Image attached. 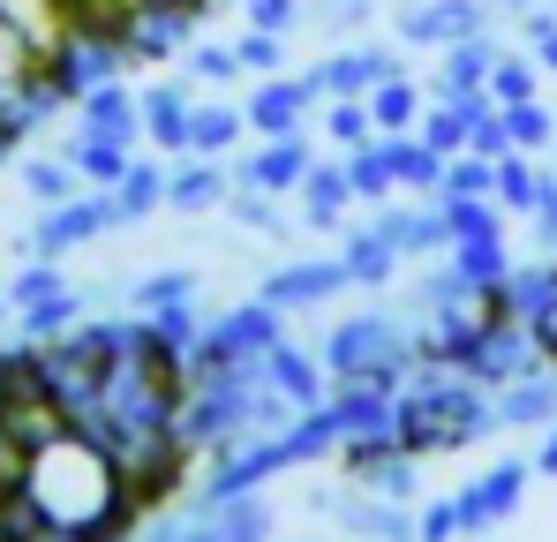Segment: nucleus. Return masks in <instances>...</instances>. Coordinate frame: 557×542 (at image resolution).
<instances>
[{
    "instance_id": "nucleus-15",
    "label": "nucleus",
    "mask_w": 557,
    "mask_h": 542,
    "mask_svg": "<svg viewBox=\"0 0 557 542\" xmlns=\"http://www.w3.org/2000/svg\"><path fill=\"white\" fill-rule=\"evenodd\" d=\"M339 264L355 279V294H392V286L407 279V249L370 219V226H347V234H339Z\"/></svg>"
},
{
    "instance_id": "nucleus-30",
    "label": "nucleus",
    "mask_w": 557,
    "mask_h": 542,
    "mask_svg": "<svg viewBox=\"0 0 557 542\" xmlns=\"http://www.w3.org/2000/svg\"><path fill=\"white\" fill-rule=\"evenodd\" d=\"M550 174H557V167H550V159H535V151H505V159H497V204L512 211V226L543 204Z\"/></svg>"
},
{
    "instance_id": "nucleus-9",
    "label": "nucleus",
    "mask_w": 557,
    "mask_h": 542,
    "mask_svg": "<svg viewBox=\"0 0 557 542\" xmlns=\"http://www.w3.org/2000/svg\"><path fill=\"white\" fill-rule=\"evenodd\" d=\"M399 69H414L407 61V46H370V38H339L332 53H317L301 76L317 84V98H370L384 76H399Z\"/></svg>"
},
{
    "instance_id": "nucleus-19",
    "label": "nucleus",
    "mask_w": 557,
    "mask_h": 542,
    "mask_svg": "<svg viewBox=\"0 0 557 542\" xmlns=\"http://www.w3.org/2000/svg\"><path fill=\"white\" fill-rule=\"evenodd\" d=\"M264 377H272L294 407H324V399H332V384H339V377H332V361H324V347H301L294 332L264 355Z\"/></svg>"
},
{
    "instance_id": "nucleus-4",
    "label": "nucleus",
    "mask_w": 557,
    "mask_h": 542,
    "mask_svg": "<svg viewBox=\"0 0 557 542\" xmlns=\"http://www.w3.org/2000/svg\"><path fill=\"white\" fill-rule=\"evenodd\" d=\"M286 332H294V317L278 301H264V294H249L234 309H211V324H203V340L188 355V377L196 369H226V361H264Z\"/></svg>"
},
{
    "instance_id": "nucleus-3",
    "label": "nucleus",
    "mask_w": 557,
    "mask_h": 542,
    "mask_svg": "<svg viewBox=\"0 0 557 542\" xmlns=\"http://www.w3.org/2000/svg\"><path fill=\"white\" fill-rule=\"evenodd\" d=\"M61 106H69V98H61V84L46 76V61H38V53L23 46V30L0 15V144L23 151Z\"/></svg>"
},
{
    "instance_id": "nucleus-49",
    "label": "nucleus",
    "mask_w": 557,
    "mask_h": 542,
    "mask_svg": "<svg viewBox=\"0 0 557 542\" xmlns=\"http://www.w3.org/2000/svg\"><path fill=\"white\" fill-rule=\"evenodd\" d=\"M15 324V301H8V279H0V332Z\"/></svg>"
},
{
    "instance_id": "nucleus-39",
    "label": "nucleus",
    "mask_w": 557,
    "mask_h": 542,
    "mask_svg": "<svg viewBox=\"0 0 557 542\" xmlns=\"http://www.w3.org/2000/svg\"><path fill=\"white\" fill-rule=\"evenodd\" d=\"M234 53H242V76H286L294 69V38L286 30H234Z\"/></svg>"
},
{
    "instance_id": "nucleus-36",
    "label": "nucleus",
    "mask_w": 557,
    "mask_h": 542,
    "mask_svg": "<svg viewBox=\"0 0 557 542\" xmlns=\"http://www.w3.org/2000/svg\"><path fill=\"white\" fill-rule=\"evenodd\" d=\"M182 84H196V90H226V84H242V53H234V38H196L182 61Z\"/></svg>"
},
{
    "instance_id": "nucleus-27",
    "label": "nucleus",
    "mask_w": 557,
    "mask_h": 542,
    "mask_svg": "<svg viewBox=\"0 0 557 542\" xmlns=\"http://www.w3.org/2000/svg\"><path fill=\"white\" fill-rule=\"evenodd\" d=\"M61 151H69V167L84 174V188H121V174L136 167V151H128V144L91 136V128H76V121H69V144H61Z\"/></svg>"
},
{
    "instance_id": "nucleus-28",
    "label": "nucleus",
    "mask_w": 557,
    "mask_h": 542,
    "mask_svg": "<svg viewBox=\"0 0 557 542\" xmlns=\"http://www.w3.org/2000/svg\"><path fill=\"white\" fill-rule=\"evenodd\" d=\"M512 226H490V234H467V242H453V264H460L467 286H482V294H497L505 279H512V242H505Z\"/></svg>"
},
{
    "instance_id": "nucleus-42",
    "label": "nucleus",
    "mask_w": 557,
    "mask_h": 542,
    "mask_svg": "<svg viewBox=\"0 0 557 542\" xmlns=\"http://www.w3.org/2000/svg\"><path fill=\"white\" fill-rule=\"evenodd\" d=\"M249 30H286V38H301L309 30V0H226Z\"/></svg>"
},
{
    "instance_id": "nucleus-16",
    "label": "nucleus",
    "mask_w": 557,
    "mask_h": 542,
    "mask_svg": "<svg viewBox=\"0 0 557 542\" xmlns=\"http://www.w3.org/2000/svg\"><path fill=\"white\" fill-rule=\"evenodd\" d=\"M69 113H76V128H91V136H113V144H128V151H144V90L128 84V76H113V84L84 90Z\"/></svg>"
},
{
    "instance_id": "nucleus-13",
    "label": "nucleus",
    "mask_w": 557,
    "mask_h": 542,
    "mask_svg": "<svg viewBox=\"0 0 557 542\" xmlns=\"http://www.w3.org/2000/svg\"><path fill=\"white\" fill-rule=\"evenodd\" d=\"M294 204H301V234H324V242H339V234L355 226L362 196H355V181H347V167H339V151L309 167V181L294 188Z\"/></svg>"
},
{
    "instance_id": "nucleus-46",
    "label": "nucleus",
    "mask_w": 557,
    "mask_h": 542,
    "mask_svg": "<svg viewBox=\"0 0 557 542\" xmlns=\"http://www.w3.org/2000/svg\"><path fill=\"white\" fill-rule=\"evenodd\" d=\"M84 23H98V30H128V15L144 8V0H69Z\"/></svg>"
},
{
    "instance_id": "nucleus-48",
    "label": "nucleus",
    "mask_w": 557,
    "mask_h": 542,
    "mask_svg": "<svg viewBox=\"0 0 557 542\" xmlns=\"http://www.w3.org/2000/svg\"><path fill=\"white\" fill-rule=\"evenodd\" d=\"M0 542H23V528H15V513H8V497H0Z\"/></svg>"
},
{
    "instance_id": "nucleus-7",
    "label": "nucleus",
    "mask_w": 557,
    "mask_h": 542,
    "mask_svg": "<svg viewBox=\"0 0 557 542\" xmlns=\"http://www.w3.org/2000/svg\"><path fill=\"white\" fill-rule=\"evenodd\" d=\"M445 361H460L474 384H490V392H505V384H520L528 369H543V340H535V324H520L512 309H497L474 340H467L460 355H445Z\"/></svg>"
},
{
    "instance_id": "nucleus-21",
    "label": "nucleus",
    "mask_w": 557,
    "mask_h": 542,
    "mask_svg": "<svg viewBox=\"0 0 557 542\" xmlns=\"http://www.w3.org/2000/svg\"><path fill=\"white\" fill-rule=\"evenodd\" d=\"M242 144H249V113H242V98H196V113H188V159H242Z\"/></svg>"
},
{
    "instance_id": "nucleus-35",
    "label": "nucleus",
    "mask_w": 557,
    "mask_h": 542,
    "mask_svg": "<svg viewBox=\"0 0 557 542\" xmlns=\"http://www.w3.org/2000/svg\"><path fill=\"white\" fill-rule=\"evenodd\" d=\"M392 144V174H399V196H445V159L422 144V136H384Z\"/></svg>"
},
{
    "instance_id": "nucleus-25",
    "label": "nucleus",
    "mask_w": 557,
    "mask_h": 542,
    "mask_svg": "<svg viewBox=\"0 0 557 542\" xmlns=\"http://www.w3.org/2000/svg\"><path fill=\"white\" fill-rule=\"evenodd\" d=\"M422 113H430V84H422L414 69H399V76H384V84L370 90L376 136H414V128H422Z\"/></svg>"
},
{
    "instance_id": "nucleus-45",
    "label": "nucleus",
    "mask_w": 557,
    "mask_h": 542,
    "mask_svg": "<svg viewBox=\"0 0 557 542\" xmlns=\"http://www.w3.org/2000/svg\"><path fill=\"white\" fill-rule=\"evenodd\" d=\"M520 226L535 234V249H543V257H557V174H550V188H543V204H535Z\"/></svg>"
},
{
    "instance_id": "nucleus-12",
    "label": "nucleus",
    "mask_w": 557,
    "mask_h": 542,
    "mask_svg": "<svg viewBox=\"0 0 557 542\" xmlns=\"http://www.w3.org/2000/svg\"><path fill=\"white\" fill-rule=\"evenodd\" d=\"M309 167H317V128H301V136H249L242 159H234V181L272 188V196H294V188L309 181Z\"/></svg>"
},
{
    "instance_id": "nucleus-17",
    "label": "nucleus",
    "mask_w": 557,
    "mask_h": 542,
    "mask_svg": "<svg viewBox=\"0 0 557 542\" xmlns=\"http://www.w3.org/2000/svg\"><path fill=\"white\" fill-rule=\"evenodd\" d=\"M497 30H474V38H460V46H437L430 53V69H422V84H430V98H467V90H490V61H497Z\"/></svg>"
},
{
    "instance_id": "nucleus-40",
    "label": "nucleus",
    "mask_w": 557,
    "mask_h": 542,
    "mask_svg": "<svg viewBox=\"0 0 557 542\" xmlns=\"http://www.w3.org/2000/svg\"><path fill=\"white\" fill-rule=\"evenodd\" d=\"M505 128H512V151H535V159H550V151H557V106H543V98L505 106Z\"/></svg>"
},
{
    "instance_id": "nucleus-41",
    "label": "nucleus",
    "mask_w": 557,
    "mask_h": 542,
    "mask_svg": "<svg viewBox=\"0 0 557 542\" xmlns=\"http://www.w3.org/2000/svg\"><path fill=\"white\" fill-rule=\"evenodd\" d=\"M91 309H84V294L76 286H61L53 301H38V309H23L15 317V340H53V332H69V324H84Z\"/></svg>"
},
{
    "instance_id": "nucleus-6",
    "label": "nucleus",
    "mask_w": 557,
    "mask_h": 542,
    "mask_svg": "<svg viewBox=\"0 0 557 542\" xmlns=\"http://www.w3.org/2000/svg\"><path fill=\"white\" fill-rule=\"evenodd\" d=\"M121 226V204H113V188H76L69 204H38V226L23 234V257H69V249H91L98 234H113Z\"/></svg>"
},
{
    "instance_id": "nucleus-1",
    "label": "nucleus",
    "mask_w": 557,
    "mask_h": 542,
    "mask_svg": "<svg viewBox=\"0 0 557 542\" xmlns=\"http://www.w3.org/2000/svg\"><path fill=\"white\" fill-rule=\"evenodd\" d=\"M8 513L23 535H61V542H128L151 513L121 467V452L91 438L84 422H61L23 445Z\"/></svg>"
},
{
    "instance_id": "nucleus-34",
    "label": "nucleus",
    "mask_w": 557,
    "mask_h": 542,
    "mask_svg": "<svg viewBox=\"0 0 557 542\" xmlns=\"http://www.w3.org/2000/svg\"><path fill=\"white\" fill-rule=\"evenodd\" d=\"M15 181L30 188V204H69L84 188V174L69 167V151H23L15 159Z\"/></svg>"
},
{
    "instance_id": "nucleus-24",
    "label": "nucleus",
    "mask_w": 557,
    "mask_h": 542,
    "mask_svg": "<svg viewBox=\"0 0 557 542\" xmlns=\"http://www.w3.org/2000/svg\"><path fill=\"white\" fill-rule=\"evenodd\" d=\"M550 422H557V361H543L497 392V430H550Z\"/></svg>"
},
{
    "instance_id": "nucleus-14",
    "label": "nucleus",
    "mask_w": 557,
    "mask_h": 542,
    "mask_svg": "<svg viewBox=\"0 0 557 542\" xmlns=\"http://www.w3.org/2000/svg\"><path fill=\"white\" fill-rule=\"evenodd\" d=\"M376 226L407 249V264H430V257H453V226H445V204L437 196H392L384 211H370Z\"/></svg>"
},
{
    "instance_id": "nucleus-8",
    "label": "nucleus",
    "mask_w": 557,
    "mask_h": 542,
    "mask_svg": "<svg viewBox=\"0 0 557 542\" xmlns=\"http://www.w3.org/2000/svg\"><path fill=\"white\" fill-rule=\"evenodd\" d=\"M474 30H497V8H490V0H399V8H392V38H399L407 53L460 46Z\"/></svg>"
},
{
    "instance_id": "nucleus-47",
    "label": "nucleus",
    "mask_w": 557,
    "mask_h": 542,
    "mask_svg": "<svg viewBox=\"0 0 557 542\" xmlns=\"http://www.w3.org/2000/svg\"><path fill=\"white\" fill-rule=\"evenodd\" d=\"M528 459H535L543 482H557V422H550V430H535V452H528Z\"/></svg>"
},
{
    "instance_id": "nucleus-20",
    "label": "nucleus",
    "mask_w": 557,
    "mask_h": 542,
    "mask_svg": "<svg viewBox=\"0 0 557 542\" xmlns=\"http://www.w3.org/2000/svg\"><path fill=\"white\" fill-rule=\"evenodd\" d=\"M226 196H234V159H174L166 167V211H226Z\"/></svg>"
},
{
    "instance_id": "nucleus-10",
    "label": "nucleus",
    "mask_w": 557,
    "mask_h": 542,
    "mask_svg": "<svg viewBox=\"0 0 557 542\" xmlns=\"http://www.w3.org/2000/svg\"><path fill=\"white\" fill-rule=\"evenodd\" d=\"M257 294L278 301L286 317H317V309H332L339 294H355V279L339 264V249H324V257H286V264H272L257 279Z\"/></svg>"
},
{
    "instance_id": "nucleus-22",
    "label": "nucleus",
    "mask_w": 557,
    "mask_h": 542,
    "mask_svg": "<svg viewBox=\"0 0 557 542\" xmlns=\"http://www.w3.org/2000/svg\"><path fill=\"white\" fill-rule=\"evenodd\" d=\"M0 15L23 30V46H30L46 69H53V53H61V46L84 30V15H76L69 0H0Z\"/></svg>"
},
{
    "instance_id": "nucleus-52",
    "label": "nucleus",
    "mask_w": 557,
    "mask_h": 542,
    "mask_svg": "<svg viewBox=\"0 0 557 542\" xmlns=\"http://www.w3.org/2000/svg\"><path fill=\"white\" fill-rule=\"evenodd\" d=\"M182 8H226V0H182Z\"/></svg>"
},
{
    "instance_id": "nucleus-32",
    "label": "nucleus",
    "mask_w": 557,
    "mask_h": 542,
    "mask_svg": "<svg viewBox=\"0 0 557 542\" xmlns=\"http://www.w3.org/2000/svg\"><path fill=\"white\" fill-rule=\"evenodd\" d=\"M355 482H362V490H376V497H392V505H422V452H407V445L376 452Z\"/></svg>"
},
{
    "instance_id": "nucleus-33",
    "label": "nucleus",
    "mask_w": 557,
    "mask_h": 542,
    "mask_svg": "<svg viewBox=\"0 0 557 542\" xmlns=\"http://www.w3.org/2000/svg\"><path fill=\"white\" fill-rule=\"evenodd\" d=\"M543 61L528 53V46H497V61H490V98L497 106H528V98H543Z\"/></svg>"
},
{
    "instance_id": "nucleus-29",
    "label": "nucleus",
    "mask_w": 557,
    "mask_h": 542,
    "mask_svg": "<svg viewBox=\"0 0 557 542\" xmlns=\"http://www.w3.org/2000/svg\"><path fill=\"white\" fill-rule=\"evenodd\" d=\"M166 167H174V159H159V151H136V167L121 174V188H113V204H121V226H144V219H159V211H166Z\"/></svg>"
},
{
    "instance_id": "nucleus-5",
    "label": "nucleus",
    "mask_w": 557,
    "mask_h": 542,
    "mask_svg": "<svg viewBox=\"0 0 557 542\" xmlns=\"http://www.w3.org/2000/svg\"><path fill=\"white\" fill-rule=\"evenodd\" d=\"M543 475H535V459L528 452H497L482 475H467L460 490V520H467V542H482V535H497V528H512L520 513H528V490H535Z\"/></svg>"
},
{
    "instance_id": "nucleus-31",
    "label": "nucleus",
    "mask_w": 557,
    "mask_h": 542,
    "mask_svg": "<svg viewBox=\"0 0 557 542\" xmlns=\"http://www.w3.org/2000/svg\"><path fill=\"white\" fill-rule=\"evenodd\" d=\"M339 167H347V181H355L362 211H384V204L399 196V174H392V144H384V136L355 144V151H339Z\"/></svg>"
},
{
    "instance_id": "nucleus-26",
    "label": "nucleus",
    "mask_w": 557,
    "mask_h": 542,
    "mask_svg": "<svg viewBox=\"0 0 557 542\" xmlns=\"http://www.w3.org/2000/svg\"><path fill=\"white\" fill-rule=\"evenodd\" d=\"M497 301L520 317V324H550L557 317V257H535V264H512V279L497 286Z\"/></svg>"
},
{
    "instance_id": "nucleus-43",
    "label": "nucleus",
    "mask_w": 557,
    "mask_h": 542,
    "mask_svg": "<svg viewBox=\"0 0 557 542\" xmlns=\"http://www.w3.org/2000/svg\"><path fill=\"white\" fill-rule=\"evenodd\" d=\"M414 535L422 542H467L460 497H453V490H445V497H422V505H414Z\"/></svg>"
},
{
    "instance_id": "nucleus-44",
    "label": "nucleus",
    "mask_w": 557,
    "mask_h": 542,
    "mask_svg": "<svg viewBox=\"0 0 557 542\" xmlns=\"http://www.w3.org/2000/svg\"><path fill=\"white\" fill-rule=\"evenodd\" d=\"M445 196H497V159H482V151L445 159Z\"/></svg>"
},
{
    "instance_id": "nucleus-53",
    "label": "nucleus",
    "mask_w": 557,
    "mask_h": 542,
    "mask_svg": "<svg viewBox=\"0 0 557 542\" xmlns=\"http://www.w3.org/2000/svg\"><path fill=\"white\" fill-rule=\"evenodd\" d=\"M550 167H557V151H550Z\"/></svg>"
},
{
    "instance_id": "nucleus-51",
    "label": "nucleus",
    "mask_w": 557,
    "mask_h": 542,
    "mask_svg": "<svg viewBox=\"0 0 557 542\" xmlns=\"http://www.w3.org/2000/svg\"><path fill=\"white\" fill-rule=\"evenodd\" d=\"M272 542H324V535H317V528H309V535H272Z\"/></svg>"
},
{
    "instance_id": "nucleus-18",
    "label": "nucleus",
    "mask_w": 557,
    "mask_h": 542,
    "mask_svg": "<svg viewBox=\"0 0 557 542\" xmlns=\"http://www.w3.org/2000/svg\"><path fill=\"white\" fill-rule=\"evenodd\" d=\"M188 113H196V90L182 84V69L159 76V84H144V151L188 159Z\"/></svg>"
},
{
    "instance_id": "nucleus-37",
    "label": "nucleus",
    "mask_w": 557,
    "mask_h": 542,
    "mask_svg": "<svg viewBox=\"0 0 557 542\" xmlns=\"http://www.w3.org/2000/svg\"><path fill=\"white\" fill-rule=\"evenodd\" d=\"M196 294H203V279L182 271V264H166V271H144V279L128 286V309H136V317H159V309H174V301H196Z\"/></svg>"
},
{
    "instance_id": "nucleus-38",
    "label": "nucleus",
    "mask_w": 557,
    "mask_h": 542,
    "mask_svg": "<svg viewBox=\"0 0 557 542\" xmlns=\"http://www.w3.org/2000/svg\"><path fill=\"white\" fill-rule=\"evenodd\" d=\"M317 136H324L332 151H355V144H370V136H376L370 98H324V106H317Z\"/></svg>"
},
{
    "instance_id": "nucleus-50",
    "label": "nucleus",
    "mask_w": 557,
    "mask_h": 542,
    "mask_svg": "<svg viewBox=\"0 0 557 542\" xmlns=\"http://www.w3.org/2000/svg\"><path fill=\"white\" fill-rule=\"evenodd\" d=\"M490 8H497V15H520V8H535V0H490Z\"/></svg>"
},
{
    "instance_id": "nucleus-23",
    "label": "nucleus",
    "mask_w": 557,
    "mask_h": 542,
    "mask_svg": "<svg viewBox=\"0 0 557 542\" xmlns=\"http://www.w3.org/2000/svg\"><path fill=\"white\" fill-rule=\"evenodd\" d=\"M196 513L211 520V535H219V542H272L278 535L272 490H234V497H211V505H196Z\"/></svg>"
},
{
    "instance_id": "nucleus-2",
    "label": "nucleus",
    "mask_w": 557,
    "mask_h": 542,
    "mask_svg": "<svg viewBox=\"0 0 557 542\" xmlns=\"http://www.w3.org/2000/svg\"><path fill=\"white\" fill-rule=\"evenodd\" d=\"M399 445L422 452V459H445V452H467L482 438H497V392L474 384L460 361L422 355L407 369V392H399V415H392Z\"/></svg>"
},
{
    "instance_id": "nucleus-11",
    "label": "nucleus",
    "mask_w": 557,
    "mask_h": 542,
    "mask_svg": "<svg viewBox=\"0 0 557 542\" xmlns=\"http://www.w3.org/2000/svg\"><path fill=\"white\" fill-rule=\"evenodd\" d=\"M317 84L301 76V69H286V76H249V98H242V113H249V136H301V128H317Z\"/></svg>"
}]
</instances>
